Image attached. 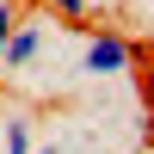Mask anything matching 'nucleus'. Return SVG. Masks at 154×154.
<instances>
[{"instance_id": "6", "label": "nucleus", "mask_w": 154, "mask_h": 154, "mask_svg": "<svg viewBox=\"0 0 154 154\" xmlns=\"http://www.w3.org/2000/svg\"><path fill=\"white\" fill-rule=\"evenodd\" d=\"M37 154H62V148H56V142H37Z\"/></svg>"}, {"instance_id": "8", "label": "nucleus", "mask_w": 154, "mask_h": 154, "mask_svg": "<svg viewBox=\"0 0 154 154\" xmlns=\"http://www.w3.org/2000/svg\"><path fill=\"white\" fill-rule=\"evenodd\" d=\"M148 6H154V0H148Z\"/></svg>"}, {"instance_id": "1", "label": "nucleus", "mask_w": 154, "mask_h": 154, "mask_svg": "<svg viewBox=\"0 0 154 154\" xmlns=\"http://www.w3.org/2000/svg\"><path fill=\"white\" fill-rule=\"evenodd\" d=\"M136 62H142L136 37L111 31V25L86 31V43H80V74H93V80H123V74H136Z\"/></svg>"}, {"instance_id": "3", "label": "nucleus", "mask_w": 154, "mask_h": 154, "mask_svg": "<svg viewBox=\"0 0 154 154\" xmlns=\"http://www.w3.org/2000/svg\"><path fill=\"white\" fill-rule=\"evenodd\" d=\"M0 136H6V154H37V136H31V123H25V117H6V123H0Z\"/></svg>"}, {"instance_id": "4", "label": "nucleus", "mask_w": 154, "mask_h": 154, "mask_svg": "<svg viewBox=\"0 0 154 154\" xmlns=\"http://www.w3.org/2000/svg\"><path fill=\"white\" fill-rule=\"evenodd\" d=\"M37 6L62 12V19H86V12H93V0H37Z\"/></svg>"}, {"instance_id": "7", "label": "nucleus", "mask_w": 154, "mask_h": 154, "mask_svg": "<svg viewBox=\"0 0 154 154\" xmlns=\"http://www.w3.org/2000/svg\"><path fill=\"white\" fill-rule=\"evenodd\" d=\"M142 130H148V136H154V117H142Z\"/></svg>"}, {"instance_id": "5", "label": "nucleus", "mask_w": 154, "mask_h": 154, "mask_svg": "<svg viewBox=\"0 0 154 154\" xmlns=\"http://www.w3.org/2000/svg\"><path fill=\"white\" fill-rule=\"evenodd\" d=\"M12 31H19V6H12V0H0V56H6Z\"/></svg>"}, {"instance_id": "2", "label": "nucleus", "mask_w": 154, "mask_h": 154, "mask_svg": "<svg viewBox=\"0 0 154 154\" xmlns=\"http://www.w3.org/2000/svg\"><path fill=\"white\" fill-rule=\"evenodd\" d=\"M37 56H43V19H19V31H12L6 56H0V68H6V74H19V68H31Z\"/></svg>"}]
</instances>
